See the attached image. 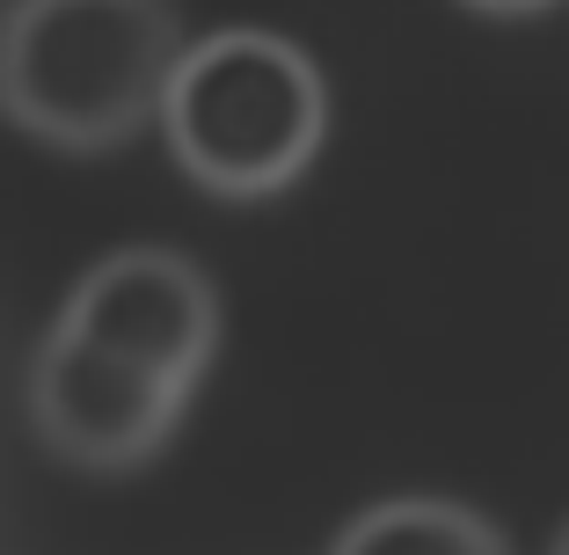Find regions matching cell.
Wrapping results in <instances>:
<instances>
[{"mask_svg":"<svg viewBox=\"0 0 569 555\" xmlns=\"http://www.w3.org/2000/svg\"><path fill=\"white\" fill-rule=\"evenodd\" d=\"M183 51L168 0H16L0 22V110L59 153L124 147Z\"/></svg>","mask_w":569,"mask_h":555,"instance_id":"obj_1","label":"cell"},{"mask_svg":"<svg viewBox=\"0 0 569 555\" xmlns=\"http://www.w3.org/2000/svg\"><path fill=\"white\" fill-rule=\"evenodd\" d=\"M153 118L168 153L212 198H270L300 184L329 132V81L292 37L219 30L176 51Z\"/></svg>","mask_w":569,"mask_h":555,"instance_id":"obj_2","label":"cell"},{"mask_svg":"<svg viewBox=\"0 0 569 555\" xmlns=\"http://www.w3.org/2000/svg\"><path fill=\"white\" fill-rule=\"evenodd\" d=\"M51 329L190 403L204 366H212V351H219L227 307H219L212 278L183 249L132 241V249H110L81 270V286L67 293Z\"/></svg>","mask_w":569,"mask_h":555,"instance_id":"obj_3","label":"cell"},{"mask_svg":"<svg viewBox=\"0 0 569 555\" xmlns=\"http://www.w3.org/2000/svg\"><path fill=\"white\" fill-rule=\"evenodd\" d=\"M183 409H190L183 395H168V387L110 366L88 344L59 337V329L30 358V424L44 432L51 454L88 468V475L147 468L168 438H176Z\"/></svg>","mask_w":569,"mask_h":555,"instance_id":"obj_4","label":"cell"},{"mask_svg":"<svg viewBox=\"0 0 569 555\" xmlns=\"http://www.w3.org/2000/svg\"><path fill=\"white\" fill-rule=\"evenodd\" d=\"M329 555H511V541L460 497H380L336 526Z\"/></svg>","mask_w":569,"mask_h":555,"instance_id":"obj_5","label":"cell"},{"mask_svg":"<svg viewBox=\"0 0 569 555\" xmlns=\"http://www.w3.org/2000/svg\"><path fill=\"white\" fill-rule=\"evenodd\" d=\"M468 8H482V16H540L555 0H468Z\"/></svg>","mask_w":569,"mask_h":555,"instance_id":"obj_6","label":"cell"},{"mask_svg":"<svg viewBox=\"0 0 569 555\" xmlns=\"http://www.w3.org/2000/svg\"><path fill=\"white\" fill-rule=\"evenodd\" d=\"M548 555H569V519L555 526V541H548Z\"/></svg>","mask_w":569,"mask_h":555,"instance_id":"obj_7","label":"cell"}]
</instances>
